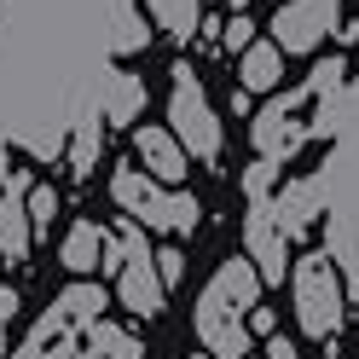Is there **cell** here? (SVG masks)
<instances>
[{
	"mask_svg": "<svg viewBox=\"0 0 359 359\" xmlns=\"http://www.w3.org/2000/svg\"><path fill=\"white\" fill-rule=\"evenodd\" d=\"M12 313H18V296H12V290H0V325H6Z\"/></svg>",
	"mask_w": 359,
	"mask_h": 359,
	"instance_id": "20",
	"label": "cell"
},
{
	"mask_svg": "<svg viewBox=\"0 0 359 359\" xmlns=\"http://www.w3.org/2000/svg\"><path fill=\"white\" fill-rule=\"evenodd\" d=\"M116 296L128 313H140V319H156V313L168 307V284L156 278V261L140 255V261H128L122 266V278H116Z\"/></svg>",
	"mask_w": 359,
	"mask_h": 359,
	"instance_id": "7",
	"label": "cell"
},
{
	"mask_svg": "<svg viewBox=\"0 0 359 359\" xmlns=\"http://www.w3.org/2000/svg\"><path fill=\"white\" fill-rule=\"evenodd\" d=\"M250 307H261V273L250 266V255L226 261L209 278V290L197 296V342H203L209 359H250Z\"/></svg>",
	"mask_w": 359,
	"mask_h": 359,
	"instance_id": "1",
	"label": "cell"
},
{
	"mask_svg": "<svg viewBox=\"0 0 359 359\" xmlns=\"http://www.w3.org/2000/svg\"><path fill=\"white\" fill-rule=\"evenodd\" d=\"M296 140H302L296 99H278V104H266L261 116H255V145H261V156H266V163H273V156H284Z\"/></svg>",
	"mask_w": 359,
	"mask_h": 359,
	"instance_id": "9",
	"label": "cell"
},
{
	"mask_svg": "<svg viewBox=\"0 0 359 359\" xmlns=\"http://www.w3.org/2000/svg\"><path fill=\"white\" fill-rule=\"evenodd\" d=\"M0 255L24 261L29 255V209H24V180L6 186V203H0Z\"/></svg>",
	"mask_w": 359,
	"mask_h": 359,
	"instance_id": "11",
	"label": "cell"
},
{
	"mask_svg": "<svg viewBox=\"0 0 359 359\" xmlns=\"http://www.w3.org/2000/svg\"><path fill=\"white\" fill-rule=\"evenodd\" d=\"M180 81H174V99H168V122H174V140H180V151H191V156H209L220 151V122H215V110H209V99H203V87L191 81V70H174Z\"/></svg>",
	"mask_w": 359,
	"mask_h": 359,
	"instance_id": "5",
	"label": "cell"
},
{
	"mask_svg": "<svg viewBox=\"0 0 359 359\" xmlns=\"http://www.w3.org/2000/svg\"><path fill=\"white\" fill-rule=\"evenodd\" d=\"M336 12H342V0H290L273 18V47L278 53H313L336 29Z\"/></svg>",
	"mask_w": 359,
	"mask_h": 359,
	"instance_id": "6",
	"label": "cell"
},
{
	"mask_svg": "<svg viewBox=\"0 0 359 359\" xmlns=\"http://www.w3.org/2000/svg\"><path fill=\"white\" fill-rule=\"evenodd\" d=\"M266 359H302L296 342H284V336H266Z\"/></svg>",
	"mask_w": 359,
	"mask_h": 359,
	"instance_id": "19",
	"label": "cell"
},
{
	"mask_svg": "<svg viewBox=\"0 0 359 359\" xmlns=\"http://www.w3.org/2000/svg\"><path fill=\"white\" fill-rule=\"evenodd\" d=\"M232 6H238V12H243V0H232Z\"/></svg>",
	"mask_w": 359,
	"mask_h": 359,
	"instance_id": "22",
	"label": "cell"
},
{
	"mask_svg": "<svg viewBox=\"0 0 359 359\" xmlns=\"http://www.w3.org/2000/svg\"><path fill=\"white\" fill-rule=\"evenodd\" d=\"M250 336H278V313L273 307H250Z\"/></svg>",
	"mask_w": 359,
	"mask_h": 359,
	"instance_id": "18",
	"label": "cell"
},
{
	"mask_svg": "<svg viewBox=\"0 0 359 359\" xmlns=\"http://www.w3.org/2000/svg\"><path fill=\"white\" fill-rule=\"evenodd\" d=\"M151 261H156V278H163L168 290L186 278V255H180V250H163V255H151Z\"/></svg>",
	"mask_w": 359,
	"mask_h": 359,
	"instance_id": "17",
	"label": "cell"
},
{
	"mask_svg": "<svg viewBox=\"0 0 359 359\" xmlns=\"http://www.w3.org/2000/svg\"><path fill=\"white\" fill-rule=\"evenodd\" d=\"M99 313H104V290L99 284H70L12 359H70V336H81L87 325H99Z\"/></svg>",
	"mask_w": 359,
	"mask_h": 359,
	"instance_id": "3",
	"label": "cell"
},
{
	"mask_svg": "<svg viewBox=\"0 0 359 359\" xmlns=\"http://www.w3.org/2000/svg\"><path fill=\"white\" fill-rule=\"evenodd\" d=\"M104 250H110V238L93 226V220H81V226H70V238H64L58 261L70 266V273H99V266H104Z\"/></svg>",
	"mask_w": 359,
	"mask_h": 359,
	"instance_id": "13",
	"label": "cell"
},
{
	"mask_svg": "<svg viewBox=\"0 0 359 359\" xmlns=\"http://www.w3.org/2000/svg\"><path fill=\"white\" fill-rule=\"evenodd\" d=\"M290 290H296V319L313 342H330L342 330V307H348V290L336 278L330 255H302L290 266Z\"/></svg>",
	"mask_w": 359,
	"mask_h": 359,
	"instance_id": "2",
	"label": "cell"
},
{
	"mask_svg": "<svg viewBox=\"0 0 359 359\" xmlns=\"http://www.w3.org/2000/svg\"><path fill=\"white\" fill-rule=\"evenodd\" d=\"M191 359H209V353H191Z\"/></svg>",
	"mask_w": 359,
	"mask_h": 359,
	"instance_id": "23",
	"label": "cell"
},
{
	"mask_svg": "<svg viewBox=\"0 0 359 359\" xmlns=\"http://www.w3.org/2000/svg\"><path fill=\"white\" fill-rule=\"evenodd\" d=\"M243 87H250V93H273L278 87V76H284V53L273 47V41H261V47H250L243 53Z\"/></svg>",
	"mask_w": 359,
	"mask_h": 359,
	"instance_id": "14",
	"label": "cell"
},
{
	"mask_svg": "<svg viewBox=\"0 0 359 359\" xmlns=\"http://www.w3.org/2000/svg\"><path fill=\"white\" fill-rule=\"evenodd\" d=\"M110 197L128 209V220H145V226H156V232H191L197 226V197H186V191H163L151 174H140V168H128V174H116V186H110Z\"/></svg>",
	"mask_w": 359,
	"mask_h": 359,
	"instance_id": "4",
	"label": "cell"
},
{
	"mask_svg": "<svg viewBox=\"0 0 359 359\" xmlns=\"http://www.w3.org/2000/svg\"><path fill=\"white\" fill-rule=\"evenodd\" d=\"M140 163H145V174L156 180V186H174L180 174H186V151H180V140L168 128H140Z\"/></svg>",
	"mask_w": 359,
	"mask_h": 359,
	"instance_id": "8",
	"label": "cell"
},
{
	"mask_svg": "<svg viewBox=\"0 0 359 359\" xmlns=\"http://www.w3.org/2000/svg\"><path fill=\"white\" fill-rule=\"evenodd\" d=\"M76 359H145V348L133 342V330L99 319V325L81 330V353H76Z\"/></svg>",
	"mask_w": 359,
	"mask_h": 359,
	"instance_id": "12",
	"label": "cell"
},
{
	"mask_svg": "<svg viewBox=\"0 0 359 359\" xmlns=\"http://www.w3.org/2000/svg\"><path fill=\"white\" fill-rule=\"evenodd\" d=\"M250 266L261 273V284H284V238L273 232V220H266V209L250 215Z\"/></svg>",
	"mask_w": 359,
	"mask_h": 359,
	"instance_id": "10",
	"label": "cell"
},
{
	"mask_svg": "<svg viewBox=\"0 0 359 359\" xmlns=\"http://www.w3.org/2000/svg\"><path fill=\"white\" fill-rule=\"evenodd\" d=\"M0 359H6V325H0Z\"/></svg>",
	"mask_w": 359,
	"mask_h": 359,
	"instance_id": "21",
	"label": "cell"
},
{
	"mask_svg": "<svg viewBox=\"0 0 359 359\" xmlns=\"http://www.w3.org/2000/svg\"><path fill=\"white\" fill-rule=\"evenodd\" d=\"M24 209H29V232H35V226H53V215H58V197H53V186H35Z\"/></svg>",
	"mask_w": 359,
	"mask_h": 359,
	"instance_id": "16",
	"label": "cell"
},
{
	"mask_svg": "<svg viewBox=\"0 0 359 359\" xmlns=\"http://www.w3.org/2000/svg\"><path fill=\"white\" fill-rule=\"evenodd\" d=\"M140 104H145V87L133 76H116V87H110V122H128Z\"/></svg>",
	"mask_w": 359,
	"mask_h": 359,
	"instance_id": "15",
	"label": "cell"
}]
</instances>
